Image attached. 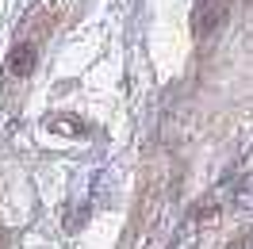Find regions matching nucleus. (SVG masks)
Here are the masks:
<instances>
[{
	"mask_svg": "<svg viewBox=\"0 0 253 249\" xmlns=\"http://www.w3.org/2000/svg\"><path fill=\"white\" fill-rule=\"evenodd\" d=\"M31 62H35V50L31 46H23L12 54V73H31Z\"/></svg>",
	"mask_w": 253,
	"mask_h": 249,
	"instance_id": "obj_1",
	"label": "nucleus"
},
{
	"mask_svg": "<svg viewBox=\"0 0 253 249\" xmlns=\"http://www.w3.org/2000/svg\"><path fill=\"white\" fill-rule=\"evenodd\" d=\"M4 242H8V234H4V230H0V246H4Z\"/></svg>",
	"mask_w": 253,
	"mask_h": 249,
	"instance_id": "obj_2",
	"label": "nucleus"
}]
</instances>
